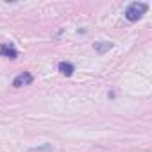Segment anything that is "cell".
Listing matches in <instances>:
<instances>
[{"instance_id": "cell-2", "label": "cell", "mask_w": 152, "mask_h": 152, "mask_svg": "<svg viewBox=\"0 0 152 152\" xmlns=\"http://www.w3.org/2000/svg\"><path fill=\"white\" fill-rule=\"evenodd\" d=\"M0 56H2V57H9V59H16L18 57V50L15 48L13 43H2V45H0Z\"/></svg>"}, {"instance_id": "cell-1", "label": "cell", "mask_w": 152, "mask_h": 152, "mask_svg": "<svg viewBox=\"0 0 152 152\" xmlns=\"http://www.w3.org/2000/svg\"><path fill=\"white\" fill-rule=\"evenodd\" d=\"M147 9H148V6H147L145 2H132V4H129L127 9H125V20H129V22H138V20L143 18V15L147 13Z\"/></svg>"}, {"instance_id": "cell-5", "label": "cell", "mask_w": 152, "mask_h": 152, "mask_svg": "<svg viewBox=\"0 0 152 152\" xmlns=\"http://www.w3.org/2000/svg\"><path fill=\"white\" fill-rule=\"evenodd\" d=\"M57 70H59L63 75L70 77V75L73 73V64H72V63H66V61H61V63L57 64Z\"/></svg>"}, {"instance_id": "cell-3", "label": "cell", "mask_w": 152, "mask_h": 152, "mask_svg": "<svg viewBox=\"0 0 152 152\" xmlns=\"http://www.w3.org/2000/svg\"><path fill=\"white\" fill-rule=\"evenodd\" d=\"M34 81V77L29 73V72H23V73H20V75H16L15 77V81H13V86L15 88H22V86H27V84H31Z\"/></svg>"}, {"instance_id": "cell-4", "label": "cell", "mask_w": 152, "mask_h": 152, "mask_svg": "<svg viewBox=\"0 0 152 152\" xmlns=\"http://www.w3.org/2000/svg\"><path fill=\"white\" fill-rule=\"evenodd\" d=\"M93 48H95V52H99V54H106V52H109V50L113 48V43H109V41H97V43L93 45Z\"/></svg>"}, {"instance_id": "cell-6", "label": "cell", "mask_w": 152, "mask_h": 152, "mask_svg": "<svg viewBox=\"0 0 152 152\" xmlns=\"http://www.w3.org/2000/svg\"><path fill=\"white\" fill-rule=\"evenodd\" d=\"M31 152H52V145H50V143H43L41 147L31 148Z\"/></svg>"}]
</instances>
